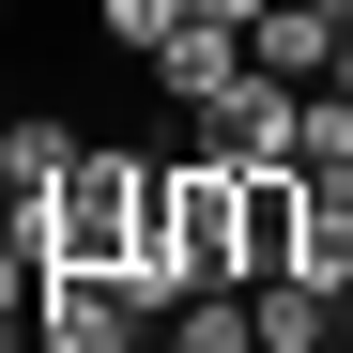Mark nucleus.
<instances>
[{"instance_id":"9b49d317","label":"nucleus","mask_w":353,"mask_h":353,"mask_svg":"<svg viewBox=\"0 0 353 353\" xmlns=\"http://www.w3.org/2000/svg\"><path fill=\"white\" fill-rule=\"evenodd\" d=\"M185 16H215V31H246V16H261V0H185Z\"/></svg>"},{"instance_id":"9d476101","label":"nucleus","mask_w":353,"mask_h":353,"mask_svg":"<svg viewBox=\"0 0 353 353\" xmlns=\"http://www.w3.org/2000/svg\"><path fill=\"white\" fill-rule=\"evenodd\" d=\"M92 31H108V46H139V62H154V46L185 31V0H92Z\"/></svg>"},{"instance_id":"4468645a","label":"nucleus","mask_w":353,"mask_h":353,"mask_svg":"<svg viewBox=\"0 0 353 353\" xmlns=\"http://www.w3.org/2000/svg\"><path fill=\"white\" fill-rule=\"evenodd\" d=\"M0 16H16V0H0Z\"/></svg>"},{"instance_id":"f03ea898","label":"nucleus","mask_w":353,"mask_h":353,"mask_svg":"<svg viewBox=\"0 0 353 353\" xmlns=\"http://www.w3.org/2000/svg\"><path fill=\"white\" fill-rule=\"evenodd\" d=\"M31 353H154V307L123 276H46L31 292Z\"/></svg>"},{"instance_id":"20e7f679","label":"nucleus","mask_w":353,"mask_h":353,"mask_svg":"<svg viewBox=\"0 0 353 353\" xmlns=\"http://www.w3.org/2000/svg\"><path fill=\"white\" fill-rule=\"evenodd\" d=\"M338 46H353V0H261V16H246V62L292 77V92H323Z\"/></svg>"},{"instance_id":"2eb2a0df","label":"nucleus","mask_w":353,"mask_h":353,"mask_svg":"<svg viewBox=\"0 0 353 353\" xmlns=\"http://www.w3.org/2000/svg\"><path fill=\"white\" fill-rule=\"evenodd\" d=\"M154 353H169V338H154Z\"/></svg>"},{"instance_id":"f8f14e48","label":"nucleus","mask_w":353,"mask_h":353,"mask_svg":"<svg viewBox=\"0 0 353 353\" xmlns=\"http://www.w3.org/2000/svg\"><path fill=\"white\" fill-rule=\"evenodd\" d=\"M323 92H353V46H338V77H323Z\"/></svg>"},{"instance_id":"1a4fd4ad","label":"nucleus","mask_w":353,"mask_h":353,"mask_svg":"<svg viewBox=\"0 0 353 353\" xmlns=\"http://www.w3.org/2000/svg\"><path fill=\"white\" fill-rule=\"evenodd\" d=\"M292 169H307V185H353V92H307V123H292Z\"/></svg>"},{"instance_id":"423d86ee","label":"nucleus","mask_w":353,"mask_h":353,"mask_svg":"<svg viewBox=\"0 0 353 353\" xmlns=\"http://www.w3.org/2000/svg\"><path fill=\"white\" fill-rule=\"evenodd\" d=\"M230 77H246V31H215V16H185V31H169V46H154V92H169V108H185V123H200V108H215Z\"/></svg>"},{"instance_id":"7ed1b4c3","label":"nucleus","mask_w":353,"mask_h":353,"mask_svg":"<svg viewBox=\"0 0 353 353\" xmlns=\"http://www.w3.org/2000/svg\"><path fill=\"white\" fill-rule=\"evenodd\" d=\"M292 123H307V92L246 62V77H230V92L200 108V123H185V139H200V154H230V169H292Z\"/></svg>"},{"instance_id":"f257e3e1","label":"nucleus","mask_w":353,"mask_h":353,"mask_svg":"<svg viewBox=\"0 0 353 353\" xmlns=\"http://www.w3.org/2000/svg\"><path fill=\"white\" fill-rule=\"evenodd\" d=\"M154 200H169V154H77V185L31 215V246H46V276H139L154 261Z\"/></svg>"},{"instance_id":"0eeeda50","label":"nucleus","mask_w":353,"mask_h":353,"mask_svg":"<svg viewBox=\"0 0 353 353\" xmlns=\"http://www.w3.org/2000/svg\"><path fill=\"white\" fill-rule=\"evenodd\" d=\"M338 307H353L338 276H261V353H323V338H338Z\"/></svg>"},{"instance_id":"39448f33","label":"nucleus","mask_w":353,"mask_h":353,"mask_svg":"<svg viewBox=\"0 0 353 353\" xmlns=\"http://www.w3.org/2000/svg\"><path fill=\"white\" fill-rule=\"evenodd\" d=\"M307 215H323V185H307V169H246V292L307 261Z\"/></svg>"},{"instance_id":"ddd939ff","label":"nucleus","mask_w":353,"mask_h":353,"mask_svg":"<svg viewBox=\"0 0 353 353\" xmlns=\"http://www.w3.org/2000/svg\"><path fill=\"white\" fill-rule=\"evenodd\" d=\"M323 353H353V338H323Z\"/></svg>"},{"instance_id":"6e6552de","label":"nucleus","mask_w":353,"mask_h":353,"mask_svg":"<svg viewBox=\"0 0 353 353\" xmlns=\"http://www.w3.org/2000/svg\"><path fill=\"white\" fill-rule=\"evenodd\" d=\"M154 338H169V353H261V292H185Z\"/></svg>"}]
</instances>
